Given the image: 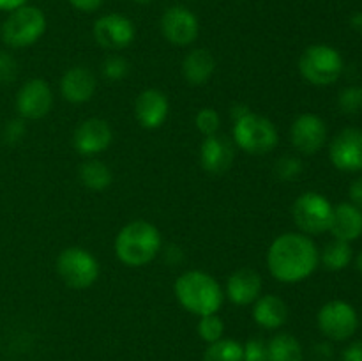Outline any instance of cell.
<instances>
[{"instance_id":"cell-1","label":"cell","mask_w":362,"mask_h":361,"mask_svg":"<svg viewBox=\"0 0 362 361\" xmlns=\"http://www.w3.org/2000/svg\"><path fill=\"white\" fill-rule=\"evenodd\" d=\"M320 251L303 232H285L272 241L267 251L269 273L281 283H299L318 268Z\"/></svg>"},{"instance_id":"cell-2","label":"cell","mask_w":362,"mask_h":361,"mask_svg":"<svg viewBox=\"0 0 362 361\" xmlns=\"http://www.w3.org/2000/svg\"><path fill=\"white\" fill-rule=\"evenodd\" d=\"M173 292H175L180 306L198 317L218 314L223 299H225V294H223L218 280L209 273L198 271V269L182 273L175 280Z\"/></svg>"},{"instance_id":"cell-3","label":"cell","mask_w":362,"mask_h":361,"mask_svg":"<svg viewBox=\"0 0 362 361\" xmlns=\"http://www.w3.org/2000/svg\"><path fill=\"white\" fill-rule=\"evenodd\" d=\"M161 232L147 219H133L115 237V255L127 268L147 265L161 251Z\"/></svg>"},{"instance_id":"cell-4","label":"cell","mask_w":362,"mask_h":361,"mask_svg":"<svg viewBox=\"0 0 362 361\" xmlns=\"http://www.w3.org/2000/svg\"><path fill=\"white\" fill-rule=\"evenodd\" d=\"M232 137L237 147L253 156H262L274 151L279 142L274 122L267 117L253 112L233 120Z\"/></svg>"},{"instance_id":"cell-5","label":"cell","mask_w":362,"mask_h":361,"mask_svg":"<svg viewBox=\"0 0 362 361\" xmlns=\"http://www.w3.org/2000/svg\"><path fill=\"white\" fill-rule=\"evenodd\" d=\"M300 76L311 85L325 87L341 76L343 59L336 48L329 45H311L299 59Z\"/></svg>"},{"instance_id":"cell-6","label":"cell","mask_w":362,"mask_h":361,"mask_svg":"<svg viewBox=\"0 0 362 361\" xmlns=\"http://www.w3.org/2000/svg\"><path fill=\"white\" fill-rule=\"evenodd\" d=\"M46 32V16L39 7L23 6L9 13L2 23V41L11 48L35 45Z\"/></svg>"},{"instance_id":"cell-7","label":"cell","mask_w":362,"mask_h":361,"mask_svg":"<svg viewBox=\"0 0 362 361\" xmlns=\"http://www.w3.org/2000/svg\"><path fill=\"white\" fill-rule=\"evenodd\" d=\"M99 262L94 255L81 246H71L57 257V273L71 289H88L99 278Z\"/></svg>"},{"instance_id":"cell-8","label":"cell","mask_w":362,"mask_h":361,"mask_svg":"<svg viewBox=\"0 0 362 361\" xmlns=\"http://www.w3.org/2000/svg\"><path fill=\"white\" fill-rule=\"evenodd\" d=\"M332 205L324 195L306 191L299 195L292 205V216L300 232L306 236H318L327 232L332 219Z\"/></svg>"},{"instance_id":"cell-9","label":"cell","mask_w":362,"mask_h":361,"mask_svg":"<svg viewBox=\"0 0 362 361\" xmlns=\"http://www.w3.org/2000/svg\"><path fill=\"white\" fill-rule=\"evenodd\" d=\"M318 329L332 342H345L359 328L356 308L341 299L325 303L317 315Z\"/></svg>"},{"instance_id":"cell-10","label":"cell","mask_w":362,"mask_h":361,"mask_svg":"<svg viewBox=\"0 0 362 361\" xmlns=\"http://www.w3.org/2000/svg\"><path fill=\"white\" fill-rule=\"evenodd\" d=\"M94 39L101 48L119 52L134 41L136 28L127 16L120 13H110L98 18L94 23Z\"/></svg>"},{"instance_id":"cell-11","label":"cell","mask_w":362,"mask_h":361,"mask_svg":"<svg viewBox=\"0 0 362 361\" xmlns=\"http://www.w3.org/2000/svg\"><path fill=\"white\" fill-rule=\"evenodd\" d=\"M200 23L193 11L184 6H173L161 16V34L175 46H189L197 41Z\"/></svg>"},{"instance_id":"cell-12","label":"cell","mask_w":362,"mask_h":361,"mask_svg":"<svg viewBox=\"0 0 362 361\" xmlns=\"http://www.w3.org/2000/svg\"><path fill=\"white\" fill-rule=\"evenodd\" d=\"M52 106V87L42 78H32V80L25 81L16 94V110L21 119H42V117L48 115Z\"/></svg>"},{"instance_id":"cell-13","label":"cell","mask_w":362,"mask_h":361,"mask_svg":"<svg viewBox=\"0 0 362 361\" xmlns=\"http://www.w3.org/2000/svg\"><path fill=\"white\" fill-rule=\"evenodd\" d=\"M327 140V126L315 113H300L290 126V142L300 154L313 156Z\"/></svg>"},{"instance_id":"cell-14","label":"cell","mask_w":362,"mask_h":361,"mask_svg":"<svg viewBox=\"0 0 362 361\" xmlns=\"http://www.w3.org/2000/svg\"><path fill=\"white\" fill-rule=\"evenodd\" d=\"M329 158L332 165L341 172H359L362 170V130L346 127L339 131L331 142Z\"/></svg>"},{"instance_id":"cell-15","label":"cell","mask_w":362,"mask_h":361,"mask_svg":"<svg viewBox=\"0 0 362 361\" xmlns=\"http://www.w3.org/2000/svg\"><path fill=\"white\" fill-rule=\"evenodd\" d=\"M113 131L112 126L105 119L90 117L83 122L78 124L73 134V145L81 156H98L99 152H105L112 145Z\"/></svg>"},{"instance_id":"cell-16","label":"cell","mask_w":362,"mask_h":361,"mask_svg":"<svg viewBox=\"0 0 362 361\" xmlns=\"http://www.w3.org/2000/svg\"><path fill=\"white\" fill-rule=\"evenodd\" d=\"M170 113V101L159 88H145L134 101V117L145 130H158Z\"/></svg>"},{"instance_id":"cell-17","label":"cell","mask_w":362,"mask_h":361,"mask_svg":"<svg viewBox=\"0 0 362 361\" xmlns=\"http://www.w3.org/2000/svg\"><path fill=\"white\" fill-rule=\"evenodd\" d=\"M235 159V145L225 134H212V137H205L200 147V163L202 168L209 173H219L228 172L230 166L233 165Z\"/></svg>"},{"instance_id":"cell-18","label":"cell","mask_w":362,"mask_h":361,"mask_svg":"<svg viewBox=\"0 0 362 361\" xmlns=\"http://www.w3.org/2000/svg\"><path fill=\"white\" fill-rule=\"evenodd\" d=\"M226 297L237 306H247L262 296V276L255 269L240 268L226 280Z\"/></svg>"},{"instance_id":"cell-19","label":"cell","mask_w":362,"mask_h":361,"mask_svg":"<svg viewBox=\"0 0 362 361\" xmlns=\"http://www.w3.org/2000/svg\"><path fill=\"white\" fill-rule=\"evenodd\" d=\"M95 88H98V81H95L94 73L83 66H74L67 69L60 80V94L73 105L90 101Z\"/></svg>"},{"instance_id":"cell-20","label":"cell","mask_w":362,"mask_h":361,"mask_svg":"<svg viewBox=\"0 0 362 361\" xmlns=\"http://www.w3.org/2000/svg\"><path fill=\"white\" fill-rule=\"evenodd\" d=\"M329 232L334 239L352 243L362 236V209L352 202H343L332 209V219Z\"/></svg>"},{"instance_id":"cell-21","label":"cell","mask_w":362,"mask_h":361,"mask_svg":"<svg viewBox=\"0 0 362 361\" xmlns=\"http://www.w3.org/2000/svg\"><path fill=\"white\" fill-rule=\"evenodd\" d=\"M253 319L260 328L279 329L288 321V306L274 294H264L253 304Z\"/></svg>"},{"instance_id":"cell-22","label":"cell","mask_w":362,"mask_h":361,"mask_svg":"<svg viewBox=\"0 0 362 361\" xmlns=\"http://www.w3.org/2000/svg\"><path fill=\"white\" fill-rule=\"evenodd\" d=\"M216 71V59L205 48H194L184 57L182 74L186 81L194 87L205 85Z\"/></svg>"},{"instance_id":"cell-23","label":"cell","mask_w":362,"mask_h":361,"mask_svg":"<svg viewBox=\"0 0 362 361\" xmlns=\"http://www.w3.org/2000/svg\"><path fill=\"white\" fill-rule=\"evenodd\" d=\"M267 361H304L303 345L290 333H279L267 342Z\"/></svg>"},{"instance_id":"cell-24","label":"cell","mask_w":362,"mask_h":361,"mask_svg":"<svg viewBox=\"0 0 362 361\" xmlns=\"http://www.w3.org/2000/svg\"><path fill=\"white\" fill-rule=\"evenodd\" d=\"M81 184L92 191H105L110 188L113 180V173L110 166L101 159L90 158L85 163H81L80 170H78Z\"/></svg>"},{"instance_id":"cell-25","label":"cell","mask_w":362,"mask_h":361,"mask_svg":"<svg viewBox=\"0 0 362 361\" xmlns=\"http://www.w3.org/2000/svg\"><path fill=\"white\" fill-rule=\"evenodd\" d=\"M320 260L329 271H341L352 262V246L346 241L334 239L324 248Z\"/></svg>"},{"instance_id":"cell-26","label":"cell","mask_w":362,"mask_h":361,"mask_svg":"<svg viewBox=\"0 0 362 361\" xmlns=\"http://www.w3.org/2000/svg\"><path fill=\"white\" fill-rule=\"evenodd\" d=\"M204 361H244V345L233 338H225L209 343L204 353Z\"/></svg>"},{"instance_id":"cell-27","label":"cell","mask_w":362,"mask_h":361,"mask_svg":"<svg viewBox=\"0 0 362 361\" xmlns=\"http://www.w3.org/2000/svg\"><path fill=\"white\" fill-rule=\"evenodd\" d=\"M198 335L207 343L218 342L225 335V322H223V319L218 314L204 315V317H200V322H198Z\"/></svg>"},{"instance_id":"cell-28","label":"cell","mask_w":362,"mask_h":361,"mask_svg":"<svg viewBox=\"0 0 362 361\" xmlns=\"http://www.w3.org/2000/svg\"><path fill=\"white\" fill-rule=\"evenodd\" d=\"M303 172V163L297 156H281L278 161L274 163V176L283 183L297 179Z\"/></svg>"},{"instance_id":"cell-29","label":"cell","mask_w":362,"mask_h":361,"mask_svg":"<svg viewBox=\"0 0 362 361\" xmlns=\"http://www.w3.org/2000/svg\"><path fill=\"white\" fill-rule=\"evenodd\" d=\"M194 126L204 137H212V134H218L219 126H221V117L214 108H202L198 110L197 117H194Z\"/></svg>"},{"instance_id":"cell-30","label":"cell","mask_w":362,"mask_h":361,"mask_svg":"<svg viewBox=\"0 0 362 361\" xmlns=\"http://www.w3.org/2000/svg\"><path fill=\"white\" fill-rule=\"evenodd\" d=\"M338 106L346 115H357L362 110V87H346L339 92Z\"/></svg>"},{"instance_id":"cell-31","label":"cell","mask_w":362,"mask_h":361,"mask_svg":"<svg viewBox=\"0 0 362 361\" xmlns=\"http://www.w3.org/2000/svg\"><path fill=\"white\" fill-rule=\"evenodd\" d=\"M101 71L106 80L119 81L129 74V62H127V59H124L120 55H110L103 62Z\"/></svg>"},{"instance_id":"cell-32","label":"cell","mask_w":362,"mask_h":361,"mask_svg":"<svg viewBox=\"0 0 362 361\" xmlns=\"http://www.w3.org/2000/svg\"><path fill=\"white\" fill-rule=\"evenodd\" d=\"M18 76V62L9 52H0V81L13 84Z\"/></svg>"},{"instance_id":"cell-33","label":"cell","mask_w":362,"mask_h":361,"mask_svg":"<svg viewBox=\"0 0 362 361\" xmlns=\"http://www.w3.org/2000/svg\"><path fill=\"white\" fill-rule=\"evenodd\" d=\"M27 133V126H25V119H11L7 120L4 126L2 138L6 144H18L21 138Z\"/></svg>"},{"instance_id":"cell-34","label":"cell","mask_w":362,"mask_h":361,"mask_svg":"<svg viewBox=\"0 0 362 361\" xmlns=\"http://www.w3.org/2000/svg\"><path fill=\"white\" fill-rule=\"evenodd\" d=\"M244 361H267V343L260 338H251L244 343Z\"/></svg>"},{"instance_id":"cell-35","label":"cell","mask_w":362,"mask_h":361,"mask_svg":"<svg viewBox=\"0 0 362 361\" xmlns=\"http://www.w3.org/2000/svg\"><path fill=\"white\" fill-rule=\"evenodd\" d=\"M341 361H362V342H354L343 350Z\"/></svg>"},{"instance_id":"cell-36","label":"cell","mask_w":362,"mask_h":361,"mask_svg":"<svg viewBox=\"0 0 362 361\" xmlns=\"http://www.w3.org/2000/svg\"><path fill=\"white\" fill-rule=\"evenodd\" d=\"M71 6L78 11H83V13H92V11L99 9L103 4V0H69Z\"/></svg>"},{"instance_id":"cell-37","label":"cell","mask_w":362,"mask_h":361,"mask_svg":"<svg viewBox=\"0 0 362 361\" xmlns=\"http://www.w3.org/2000/svg\"><path fill=\"white\" fill-rule=\"evenodd\" d=\"M349 195H350V202H352L354 205H357L359 209H362V177H359V179H356L352 184H350Z\"/></svg>"},{"instance_id":"cell-38","label":"cell","mask_w":362,"mask_h":361,"mask_svg":"<svg viewBox=\"0 0 362 361\" xmlns=\"http://www.w3.org/2000/svg\"><path fill=\"white\" fill-rule=\"evenodd\" d=\"M23 6H27V0H0V11L6 13H13Z\"/></svg>"},{"instance_id":"cell-39","label":"cell","mask_w":362,"mask_h":361,"mask_svg":"<svg viewBox=\"0 0 362 361\" xmlns=\"http://www.w3.org/2000/svg\"><path fill=\"white\" fill-rule=\"evenodd\" d=\"M250 112H251L250 106H246V105H233L232 106V119L237 120V119H240V117L247 115V113H250Z\"/></svg>"},{"instance_id":"cell-40","label":"cell","mask_w":362,"mask_h":361,"mask_svg":"<svg viewBox=\"0 0 362 361\" xmlns=\"http://www.w3.org/2000/svg\"><path fill=\"white\" fill-rule=\"evenodd\" d=\"M352 25L354 28H357V30H362V13H357L356 16L352 18Z\"/></svg>"},{"instance_id":"cell-41","label":"cell","mask_w":362,"mask_h":361,"mask_svg":"<svg viewBox=\"0 0 362 361\" xmlns=\"http://www.w3.org/2000/svg\"><path fill=\"white\" fill-rule=\"evenodd\" d=\"M356 265H357V271L362 275V251L359 255H357V260H356Z\"/></svg>"},{"instance_id":"cell-42","label":"cell","mask_w":362,"mask_h":361,"mask_svg":"<svg viewBox=\"0 0 362 361\" xmlns=\"http://www.w3.org/2000/svg\"><path fill=\"white\" fill-rule=\"evenodd\" d=\"M134 2H136V4H148V2H152V0H134Z\"/></svg>"}]
</instances>
